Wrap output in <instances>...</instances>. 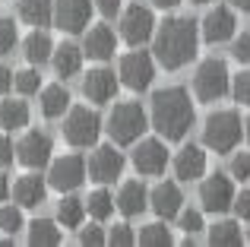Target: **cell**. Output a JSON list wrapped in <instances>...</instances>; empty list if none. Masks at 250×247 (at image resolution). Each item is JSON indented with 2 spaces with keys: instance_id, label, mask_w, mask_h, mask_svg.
<instances>
[{
  "instance_id": "obj_15",
  "label": "cell",
  "mask_w": 250,
  "mask_h": 247,
  "mask_svg": "<svg viewBox=\"0 0 250 247\" xmlns=\"http://www.w3.org/2000/svg\"><path fill=\"white\" fill-rule=\"evenodd\" d=\"M168 165V149L162 140H140L133 149V168L140 174H162Z\"/></svg>"
},
{
  "instance_id": "obj_39",
  "label": "cell",
  "mask_w": 250,
  "mask_h": 247,
  "mask_svg": "<svg viewBox=\"0 0 250 247\" xmlns=\"http://www.w3.org/2000/svg\"><path fill=\"white\" fill-rule=\"evenodd\" d=\"M231 178L250 181V152H238V155L231 159Z\"/></svg>"
},
{
  "instance_id": "obj_26",
  "label": "cell",
  "mask_w": 250,
  "mask_h": 247,
  "mask_svg": "<svg viewBox=\"0 0 250 247\" xmlns=\"http://www.w3.org/2000/svg\"><path fill=\"white\" fill-rule=\"evenodd\" d=\"M29 124V105L22 99H3L0 102V127L3 130H22Z\"/></svg>"
},
{
  "instance_id": "obj_1",
  "label": "cell",
  "mask_w": 250,
  "mask_h": 247,
  "mask_svg": "<svg viewBox=\"0 0 250 247\" xmlns=\"http://www.w3.org/2000/svg\"><path fill=\"white\" fill-rule=\"evenodd\" d=\"M200 25L190 16H171L155 29V61L165 70H181L196 57V44H200Z\"/></svg>"
},
{
  "instance_id": "obj_22",
  "label": "cell",
  "mask_w": 250,
  "mask_h": 247,
  "mask_svg": "<svg viewBox=\"0 0 250 247\" xmlns=\"http://www.w3.org/2000/svg\"><path fill=\"white\" fill-rule=\"evenodd\" d=\"M16 10H19L22 22L35 25V29H44L54 19V0H19Z\"/></svg>"
},
{
  "instance_id": "obj_34",
  "label": "cell",
  "mask_w": 250,
  "mask_h": 247,
  "mask_svg": "<svg viewBox=\"0 0 250 247\" xmlns=\"http://www.w3.org/2000/svg\"><path fill=\"white\" fill-rule=\"evenodd\" d=\"M108 244L111 247H130V244H136L133 228H130V225H124V222H117L114 228L108 231Z\"/></svg>"
},
{
  "instance_id": "obj_7",
  "label": "cell",
  "mask_w": 250,
  "mask_h": 247,
  "mask_svg": "<svg viewBox=\"0 0 250 247\" xmlns=\"http://www.w3.org/2000/svg\"><path fill=\"white\" fill-rule=\"evenodd\" d=\"M117 76H121V82L127 89L143 92V89H149L152 80H155V61L146 51H130V54H124L121 63H117Z\"/></svg>"
},
{
  "instance_id": "obj_32",
  "label": "cell",
  "mask_w": 250,
  "mask_h": 247,
  "mask_svg": "<svg viewBox=\"0 0 250 247\" xmlns=\"http://www.w3.org/2000/svg\"><path fill=\"white\" fill-rule=\"evenodd\" d=\"M13 86H16L19 95H35L42 89V76H38V70H19L13 76Z\"/></svg>"
},
{
  "instance_id": "obj_30",
  "label": "cell",
  "mask_w": 250,
  "mask_h": 247,
  "mask_svg": "<svg viewBox=\"0 0 250 247\" xmlns=\"http://www.w3.org/2000/svg\"><path fill=\"white\" fill-rule=\"evenodd\" d=\"M85 209H89V216L95 219V222H104V219L114 216L117 197L108 193V190H95V193H89V200H85Z\"/></svg>"
},
{
  "instance_id": "obj_16",
  "label": "cell",
  "mask_w": 250,
  "mask_h": 247,
  "mask_svg": "<svg viewBox=\"0 0 250 247\" xmlns=\"http://www.w3.org/2000/svg\"><path fill=\"white\" fill-rule=\"evenodd\" d=\"M92 16V0H57L54 3V22L63 32H83Z\"/></svg>"
},
{
  "instance_id": "obj_23",
  "label": "cell",
  "mask_w": 250,
  "mask_h": 247,
  "mask_svg": "<svg viewBox=\"0 0 250 247\" xmlns=\"http://www.w3.org/2000/svg\"><path fill=\"white\" fill-rule=\"evenodd\" d=\"M22 54H25V61H29V63H44V61L54 57V41H51V35L44 29H35V32L25 35Z\"/></svg>"
},
{
  "instance_id": "obj_48",
  "label": "cell",
  "mask_w": 250,
  "mask_h": 247,
  "mask_svg": "<svg viewBox=\"0 0 250 247\" xmlns=\"http://www.w3.org/2000/svg\"><path fill=\"white\" fill-rule=\"evenodd\" d=\"M244 133H247V140H250V118H247V124H244Z\"/></svg>"
},
{
  "instance_id": "obj_11",
  "label": "cell",
  "mask_w": 250,
  "mask_h": 247,
  "mask_svg": "<svg viewBox=\"0 0 250 247\" xmlns=\"http://www.w3.org/2000/svg\"><path fill=\"white\" fill-rule=\"evenodd\" d=\"M234 29H238V19H234V10L231 6H215L203 16L200 22V32H203V41L209 44H222V41H231L234 38Z\"/></svg>"
},
{
  "instance_id": "obj_45",
  "label": "cell",
  "mask_w": 250,
  "mask_h": 247,
  "mask_svg": "<svg viewBox=\"0 0 250 247\" xmlns=\"http://www.w3.org/2000/svg\"><path fill=\"white\" fill-rule=\"evenodd\" d=\"M13 193V187H10V181H6V174H0V203H6V197Z\"/></svg>"
},
{
  "instance_id": "obj_19",
  "label": "cell",
  "mask_w": 250,
  "mask_h": 247,
  "mask_svg": "<svg viewBox=\"0 0 250 247\" xmlns=\"http://www.w3.org/2000/svg\"><path fill=\"white\" fill-rule=\"evenodd\" d=\"M203 171H206V152H203V146H184L181 152L174 155V174L181 181H196L203 178Z\"/></svg>"
},
{
  "instance_id": "obj_42",
  "label": "cell",
  "mask_w": 250,
  "mask_h": 247,
  "mask_svg": "<svg viewBox=\"0 0 250 247\" xmlns=\"http://www.w3.org/2000/svg\"><path fill=\"white\" fill-rule=\"evenodd\" d=\"M13 152H16V149H13L10 136H6V133H0V168H6V165L13 162Z\"/></svg>"
},
{
  "instance_id": "obj_27",
  "label": "cell",
  "mask_w": 250,
  "mask_h": 247,
  "mask_svg": "<svg viewBox=\"0 0 250 247\" xmlns=\"http://www.w3.org/2000/svg\"><path fill=\"white\" fill-rule=\"evenodd\" d=\"M85 200L80 197H63L61 203H57V222L63 225V228H83V219H85Z\"/></svg>"
},
{
  "instance_id": "obj_43",
  "label": "cell",
  "mask_w": 250,
  "mask_h": 247,
  "mask_svg": "<svg viewBox=\"0 0 250 247\" xmlns=\"http://www.w3.org/2000/svg\"><path fill=\"white\" fill-rule=\"evenodd\" d=\"M95 6H98V13H102V16H117V13H121V0H95Z\"/></svg>"
},
{
  "instance_id": "obj_12",
  "label": "cell",
  "mask_w": 250,
  "mask_h": 247,
  "mask_svg": "<svg viewBox=\"0 0 250 247\" xmlns=\"http://www.w3.org/2000/svg\"><path fill=\"white\" fill-rule=\"evenodd\" d=\"M51 152H54L51 136L42 133V130L25 133L22 140H19V146H16V159L22 162L25 168H42V165H48V162H51Z\"/></svg>"
},
{
  "instance_id": "obj_35",
  "label": "cell",
  "mask_w": 250,
  "mask_h": 247,
  "mask_svg": "<svg viewBox=\"0 0 250 247\" xmlns=\"http://www.w3.org/2000/svg\"><path fill=\"white\" fill-rule=\"evenodd\" d=\"M13 44H16V22L0 16V54H10Z\"/></svg>"
},
{
  "instance_id": "obj_33",
  "label": "cell",
  "mask_w": 250,
  "mask_h": 247,
  "mask_svg": "<svg viewBox=\"0 0 250 247\" xmlns=\"http://www.w3.org/2000/svg\"><path fill=\"white\" fill-rule=\"evenodd\" d=\"M0 231H6V235L22 231V206H3L0 209Z\"/></svg>"
},
{
  "instance_id": "obj_21",
  "label": "cell",
  "mask_w": 250,
  "mask_h": 247,
  "mask_svg": "<svg viewBox=\"0 0 250 247\" xmlns=\"http://www.w3.org/2000/svg\"><path fill=\"white\" fill-rule=\"evenodd\" d=\"M146 206H149V190L140 181L121 184V190H117V209H121L124 216H140Z\"/></svg>"
},
{
  "instance_id": "obj_17",
  "label": "cell",
  "mask_w": 250,
  "mask_h": 247,
  "mask_svg": "<svg viewBox=\"0 0 250 247\" xmlns=\"http://www.w3.org/2000/svg\"><path fill=\"white\" fill-rule=\"evenodd\" d=\"M124 171V155L117 152L114 146H98L95 152H92L89 159V174L92 181H98V184H108V181L121 178Z\"/></svg>"
},
{
  "instance_id": "obj_13",
  "label": "cell",
  "mask_w": 250,
  "mask_h": 247,
  "mask_svg": "<svg viewBox=\"0 0 250 247\" xmlns=\"http://www.w3.org/2000/svg\"><path fill=\"white\" fill-rule=\"evenodd\" d=\"M117 86H121V80H117L114 70H108V67H95L83 76V95L89 102H95V105H104V102L114 99Z\"/></svg>"
},
{
  "instance_id": "obj_49",
  "label": "cell",
  "mask_w": 250,
  "mask_h": 247,
  "mask_svg": "<svg viewBox=\"0 0 250 247\" xmlns=\"http://www.w3.org/2000/svg\"><path fill=\"white\" fill-rule=\"evenodd\" d=\"M193 3H212V0H193Z\"/></svg>"
},
{
  "instance_id": "obj_41",
  "label": "cell",
  "mask_w": 250,
  "mask_h": 247,
  "mask_svg": "<svg viewBox=\"0 0 250 247\" xmlns=\"http://www.w3.org/2000/svg\"><path fill=\"white\" fill-rule=\"evenodd\" d=\"M234 216L238 219H250V190H241L238 197H234Z\"/></svg>"
},
{
  "instance_id": "obj_20",
  "label": "cell",
  "mask_w": 250,
  "mask_h": 247,
  "mask_svg": "<svg viewBox=\"0 0 250 247\" xmlns=\"http://www.w3.org/2000/svg\"><path fill=\"white\" fill-rule=\"evenodd\" d=\"M44 193H48V184L38 174H22V178L13 184V200H16L22 209H32V206L44 203Z\"/></svg>"
},
{
  "instance_id": "obj_3",
  "label": "cell",
  "mask_w": 250,
  "mask_h": 247,
  "mask_svg": "<svg viewBox=\"0 0 250 247\" xmlns=\"http://www.w3.org/2000/svg\"><path fill=\"white\" fill-rule=\"evenodd\" d=\"M146 124H149V118L136 102H121L108 114V136L117 146H130V143H136L143 136Z\"/></svg>"
},
{
  "instance_id": "obj_6",
  "label": "cell",
  "mask_w": 250,
  "mask_h": 247,
  "mask_svg": "<svg viewBox=\"0 0 250 247\" xmlns=\"http://www.w3.org/2000/svg\"><path fill=\"white\" fill-rule=\"evenodd\" d=\"M98 133H102V118H98L92 108L85 105H76L67 111L63 118V136H67L70 146H95L98 143Z\"/></svg>"
},
{
  "instance_id": "obj_4",
  "label": "cell",
  "mask_w": 250,
  "mask_h": 247,
  "mask_svg": "<svg viewBox=\"0 0 250 247\" xmlns=\"http://www.w3.org/2000/svg\"><path fill=\"white\" fill-rule=\"evenodd\" d=\"M203 143L212 152H234L241 143V118L238 111H215L203 124Z\"/></svg>"
},
{
  "instance_id": "obj_44",
  "label": "cell",
  "mask_w": 250,
  "mask_h": 247,
  "mask_svg": "<svg viewBox=\"0 0 250 247\" xmlns=\"http://www.w3.org/2000/svg\"><path fill=\"white\" fill-rule=\"evenodd\" d=\"M13 76H16V73H13L10 67H3V63H0V95H3V92H10V86H13Z\"/></svg>"
},
{
  "instance_id": "obj_47",
  "label": "cell",
  "mask_w": 250,
  "mask_h": 247,
  "mask_svg": "<svg viewBox=\"0 0 250 247\" xmlns=\"http://www.w3.org/2000/svg\"><path fill=\"white\" fill-rule=\"evenodd\" d=\"M231 6L241 10V13H250V0H231Z\"/></svg>"
},
{
  "instance_id": "obj_18",
  "label": "cell",
  "mask_w": 250,
  "mask_h": 247,
  "mask_svg": "<svg viewBox=\"0 0 250 247\" xmlns=\"http://www.w3.org/2000/svg\"><path fill=\"white\" fill-rule=\"evenodd\" d=\"M83 51L92 57V61H108V57H114V51H117L114 32H111L108 25H92V29L85 32Z\"/></svg>"
},
{
  "instance_id": "obj_31",
  "label": "cell",
  "mask_w": 250,
  "mask_h": 247,
  "mask_svg": "<svg viewBox=\"0 0 250 247\" xmlns=\"http://www.w3.org/2000/svg\"><path fill=\"white\" fill-rule=\"evenodd\" d=\"M140 244L143 247H168L171 231L165 228V222H149V225L140 228Z\"/></svg>"
},
{
  "instance_id": "obj_28",
  "label": "cell",
  "mask_w": 250,
  "mask_h": 247,
  "mask_svg": "<svg viewBox=\"0 0 250 247\" xmlns=\"http://www.w3.org/2000/svg\"><path fill=\"white\" fill-rule=\"evenodd\" d=\"M29 244L32 247H54L61 244V228L54 219H35L29 225Z\"/></svg>"
},
{
  "instance_id": "obj_10",
  "label": "cell",
  "mask_w": 250,
  "mask_h": 247,
  "mask_svg": "<svg viewBox=\"0 0 250 247\" xmlns=\"http://www.w3.org/2000/svg\"><path fill=\"white\" fill-rule=\"evenodd\" d=\"M234 184L228 174H212L200 184V203L206 212H228L234 206Z\"/></svg>"
},
{
  "instance_id": "obj_9",
  "label": "cell",
  "mask_w": 250,
  "mask_h": 247,
  "mask_svg": "<svg viewBox=\"0 0 250 247\" xmlns=\"http://www.w3.org/2000/svg\"><path fill=\"white\" fill-rule=\"evenodd\" d=\"M85 171H89V165H85L83 155H63V159L51 162L48 184L54 187V190H61V193H70L85 181Z\"/></svg>"
},
{
  "instance_id": "obj_8",
  "label": "cell",
  "mask_w": 250,
  "mask_h": 247,
  "mask_svg": "<svg viewBox=\"0 0 250 247\" xmlns=\"http://www.w3.org/2000/svg\"><path fill=\"white\" fill-rule=\"evenodd\" d=\"M155 35V16L149 6H127V10L121 13V38L127 44H133V48H140V44H146L149 38Z\"/></svg>"
},
{
  "instance_id": "obj_40",
  "label": "cell",
  "mask_w": 250,
  "mask_h": 247,
  "mask_svg": "<svg viewBox=\"0 0 250 247\" xmlns=\"http://www.w3.org/2000/svg\"><path fill=\"white\" fill-rule=\"evenodd\" d=\"M231 54H234V61H238V63H250V32H244V35L234 38Z\"/></svg>"
},
{
  "instance_id": "obj_46",
  "label": "cell",
  "mask_w": 250,
  "mask_h": 247,
  "mask_svg": "<svg viewBox=\"0 0 250 247\" xmlns=\"http://www.w3.org/2000/svg\"><path fill=\"white\" fill-rule=\"evenodd\" d=\"M155 6H159V10H174L177 3H181V0H152Z\"/></svg>"
},
{
  "instance_id": "obj_29",
  "label": "cell",
  "mask_w": 250,
  "mask_h": 247,
  "mask_svg": "<svg viewBox=\"0 0 250 247\" xmlns=\"http://www.w3.org/2000/svg\"><path fill=\"white\" fill-rule=\"evenodd\" d=\"M244 241V235H241V225L231 222V219H225V222H215L212 228H209V244L215 247H238Z\"/></svg>"
},
{
  "instance_id": "obj_36",
  "label": "cell",
  "mask_w": 250,
  "mask_h": 247,
  "mask_svg": "<svg viewBox=\"0 0 250 247\" xmlns=\"http://www.w3.org/2000/svg\"><path fill=\"white\" fill-rule=\"evenodd\" d=\"M231 92H234V99H238L241 105H250V70H241V73L234 76Z\"/></svg>"
},
{
  "instance_id": "obj_5",
  "label": "cell",
  "mask_w": 250,
  "mask_h": 247,
  "mask_svg": "<svg viewBox=\"0 0 250 247\" xmlns=\"http://www.w3.org/2000/svg\"><path fill=\"white\" fill-rule=\"evenodd\" d=\"M228 89H231V73H228L225 61L206 57L193 73V95L200 102H219Z\"/></svg>"
},
{
  "instance_id": "obj_24",
  "label": "cell",
  "mask_w": 250,
  "mask_h": 247,
  "mask_svg": "<svg viewBox=\"0 0 250 247\" xmlns=\"http://www.w3.org/2000/svg\"><path fill=\"white\" fill-rule=\"evenodd\" d=\"M38 105H42V114H44V118H63V114L70 111V92L61 86V82L44 86Z\"/></svg>"
},
{
  "instance_id": "obj_50",
  "label": "cell",
  "mask_w": 250,
  "mask_h": 247,
  "mask_svg": "<svg viewBox=\"0 0 250 247\" xmlns=\"http://www.w3.org/2000/svg\"><path fill=\"white\" fill-rule=\"evenodd\" d=\"M247 241H250V228H247Z\"/></svg>"
},
{
  "instance_id": "obj_38",
  "label": "cell",
  "mask_w": 250,
  "mask_h": 247,
  "mask_svg": "<svg viewBox=\"0 0 250 247\" xmlns=\"http://www.w3.org/2000/svg\"><path fill=\"white\" fill-rule=\"evenodd\" d=\"M181 228L187 231V235H196V231H203V212L200 209H181Z\"/></svg>"
},
{
  "instance_id": "obj_14",
  "label": "cell",
  "mask_w": 250,
  "mask_h": 247,
  "mask_svg": "<svg viewBox=\"0 0 250 247\" xmlns=\"http://www.w3.org/2000/svg\"><path fill=\"white\" fill-rule=\"evenodd\" d=\"M149 206H152V212L159 219H174V216H181V209H184V193H181V187L174 184V181H162V184H155L152 190H149Z\"/></svg>"
},
{
  "instance_id": "obj_37",
  "label": "cell",
  "mask_w": 250,
  "mask_h": 247,
  "mask_svg": "<svg viewBox=\"0 0 250 247\" xmlns=\"http://www.w3.org/2000/svg\"><path fill=\"white\" fill-rule=\"evenodd\" d=\"M80 244H85V247H102V244H108V235H104L98 225H83V228H80Z\"/></svg>"
},
{
  "instance_id": "obj_2",
  "label": "cell",
  "mask_w": 250,
  "mask_h": 247,
  "mask_svg": "<svg viewBox=\"0 0 250 247\" xmlns=\"http://www.w3.org/2000/svg\"><path fill=\"white\" fill-rule=\"evenodd\" d=\"M193 102H190V92L184 86H168V89H159V92L152 95V114H149V121H152V127L159 130L162 140H184V136L190 133V127H193Z\"/></svg>"
},
{
  "instance_id": "obj_25",
  "label": "cell",
  "mask_w": 250,
  "mask_h": 247,
  "mask_svg": "<svg viewBox=\"0 0 250 247\" xmlns=\"http://www.w3.org/2000/svg\"><path fill=\"white\" fill-rule=\"evenodd\" d=\"M83 54L85 51H80L76 44H61V48H54V57H51V63H54V70H57V76H76L83 70Z\"/></svg>"
}]
</instances>
